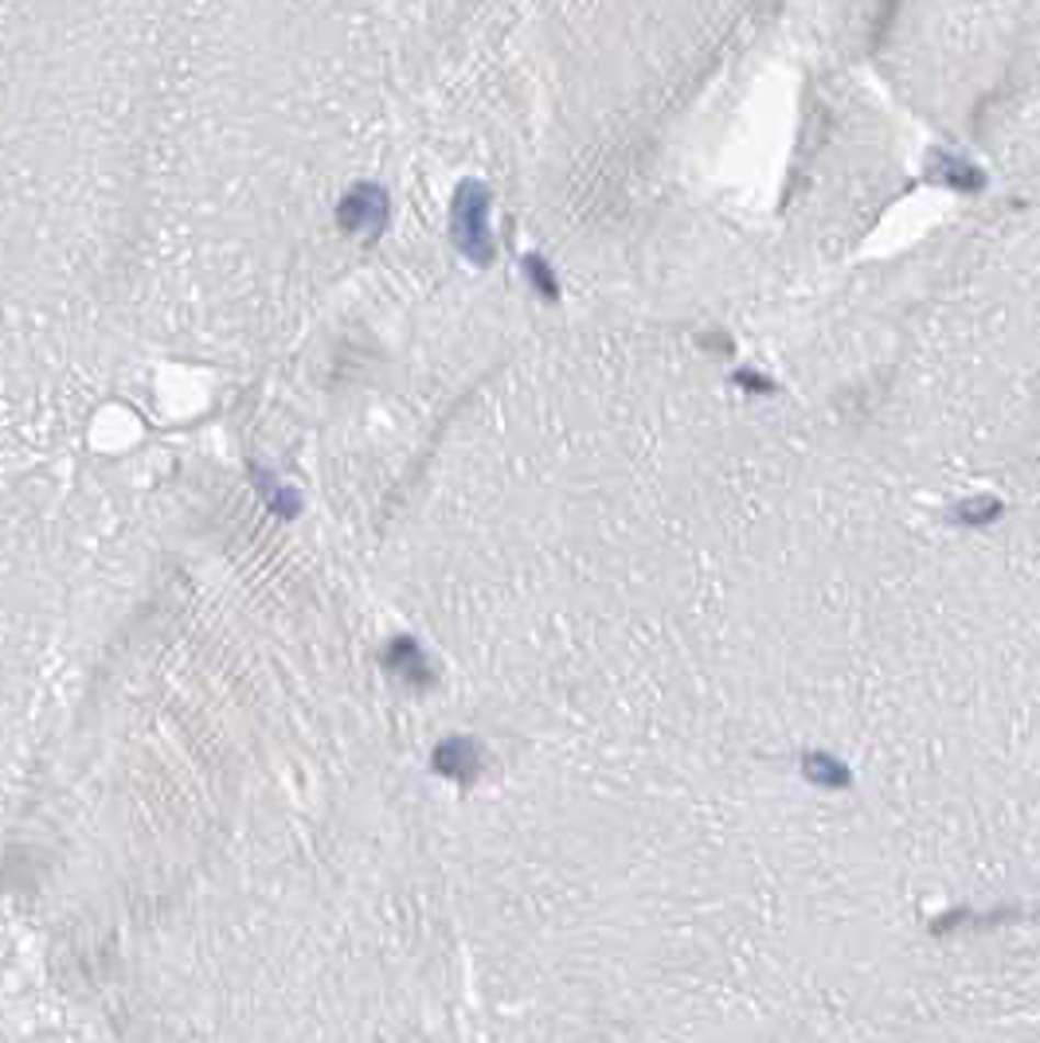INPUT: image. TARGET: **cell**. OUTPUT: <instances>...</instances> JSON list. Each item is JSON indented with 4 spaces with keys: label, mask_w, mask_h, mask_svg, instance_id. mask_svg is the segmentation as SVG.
<instances>
[{
    "label": "cell",
    "mask_w": 1040,
    "mask_h": 1043,
    "mask_svg": "<svg viewBox=\"0 0 1040 1043\" xmlns=\"http://www.w3.org/2000/svg\"><path fill=\"white\" fill-rule=\"evenodd\" d=\"M485 212H489V192H485L482 184H462V188H457V200H454V242L477 262H489V254H494V239H489Z\"/></svg>",
    "instance_id": "obj_1"
},
{
    "label": "cell",
    "mask_w": 1040,
    "mask_h": 1043,
    "mask_svg": "<svg viewBox=\"0 0 1040 1043\" xmlns=\"http://www.w3.org/2000/svg\"><path fill=\"white\" fill-rule=\"evenodd\" d=\"M337 219L344 231H376L387 219V196L380 184H357L349 196L337 204Z\"/></svg>",
    "instance_id": "obj_2"
},
{
    "label": "cell",
    "mask_w": 1040,
    "mask_h": 1043,
    "mask_svg": "<svg viewBox=\"0 0 1040 1043\" xmlns=\"http://www.w3.org/2000/svg\"><path fill=\"white\" fill-rule=\"evenodd\" d=\"M255 481H259V489L267 492L270 509H282V512H286V517H294V512H297V492L282 489L279 481H270V477H267V473H262V469H255Z\"/></svg>",
    "instance_id": "obj_5"
},
{
    "label": "cell",
    "mask_w": 1040,
    "mask_h": 1043,
    "mask_svg": "<svg viewBox=\"0 0 1040 1043\" xmlns=\"http://www.w3.org/2000/svg\"><path fill=\"white\" fill-rule=\"evenodd\" d=\"M470 762H474V747L470 742H446V747H439V755H434V767L442 770V774H454V778H466Z\"/></svg>",
    "instance_id": "obj_4"
},
{
    "label": "cell",
    "mask_w": 1040,
    "mask_h": 1043,
    "mask_svg": "<svg viewBox=\"0 0 1040 1043\" xmlns=\"http://www.w3.org/2000/svg\"><path fill=\"white\" fill-rule=\"evenodd\" d=\"M387 669H392L395 677H404L407 684H431V669H427V660H422L419 645H415L411 637H395V642L387 645Z\"/></svg>",
    "instance_id": "obj_3"
}]
</instances>
